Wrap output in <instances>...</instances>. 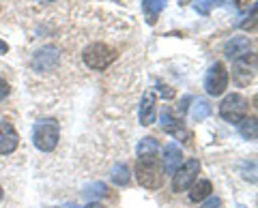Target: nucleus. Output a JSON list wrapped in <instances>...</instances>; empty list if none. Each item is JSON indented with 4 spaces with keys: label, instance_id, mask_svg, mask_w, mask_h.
<instances>
[{
    "label": "nucleus",
    "instance_id": "f257e3e1",
    "mask_svg": "<svg viewBox=\"0 0 258 208\" xmlns=\"http://www.w3.org/2000/svg\"><path fill=\"white\" fill-rule=\"evenodd\" d=\"M136 180L144 189H159L164 178V167L157 157H140L136 161Z\"/></svg>",
    "mask_w": 258,
    "mask_h": 208
},
{
    "label": "nucleus",
    "instance_id": "f03ea898",
    "mask_svg": "<svg viewBox=\"0 0 258 208\" xmlns=\"http://www.w3.org/2000/svg\"><path fill=\"white\" fill-rule=\"evenodd\" d=\"M60 138V127L54 118H43L32 127V144L41 153H52Z\"/></svg>",
    "mask_w": 258,
    "mask_h": 208
},
{
    "label": "nucleus",
    "instance_id": "7ed1b4c3",
    "mask_svg": "<svg viewBox=\"0 0 258 208\" xmlns=\"http://www.w3.org/2000/svg\"><path fill=\"white\" fill-rule=\"evenodd\" d=\"M82 58H84L88 69L103 71L116 60V50L114 47H110V45H106V43H91L82 52Z\"/></svg>",
    "mask_w": 258,
    "mask_h": 208
},
{
    "label": "nucleus",
    "instance_id": "20e7f679",
    "mask_svg": "<svg viewBox=\"0 0 258 208\" xmlns=\"http://www.w3.org/2000/svg\"><path fill=\"white\" fill-rule=\"evenodd\" d=\"M247 114V99L239 92H230L228 97H224V101L220 103V116L226 123H239L243 121Z\"/></svg>",
    "mask_w": 258,
    "mask_h": 208
},
{
    "label": "nucleus",
    "instance_id": "39448f33",
    "mask_svg": "<svg viewBox=\"0 0 258 208\" xmlns=\"http://www.w3.org/2000/svg\"><path fill=\"white\" fill-rule=\"evenodd\" d=\"M200 172V163L198 159H187L185 163H181V167L172 174V191L174 193H181V191H187L198 178Z\"/></svg>",
    "mask_w": 258,
    "mask_h": 208
},
{
    "label": "nucleus",
    "instance_id": "423d86ee",
    "mask_svg": "<svg viewBox=\"0 0 258 208\" xmlns=\"http://www.w3.org/2000/svg\"><path fill=\"white\" fill-rule=\"evenodd\" d=\"M226 88H228V69L224 62H215L205 75V90L211 97H220Z\"/></svg>",
    "mask_w": 258,
    "mask_h": 208
},
{
    "label": "nucleus",
    "instance_id": "0eeeda50",
    "mask_svg": "<svg viewBox=\"0 0 258 208\" xmlns=\"http://www.w3.org/2000/svg\"><path fill=\"white\" fill-rule=\"evenodd\" d=\"M224 54L228 56L230 60H239V58H245V56L252 54V41L243 35H237L232 37L228 43L224 45Z\"/></svg>",
    "mask_w": 258,
    "mask_h": 208
},
{
    "label": "nucleus",
    "instance_id": "6e6552de",
    "mask_svg": "<svg viewBox=\"0 0 258 208\" xmlns=\"http://www.w3.org/2000/svg\"><path fill=\"white\" fill-rule=\"evenodd\" d=\"M183 163V150L176 142H170L164 146V157H161V167L166 170V174H174Z\"/></svg>",
    "mask_w": 258,
    "mask_h": 208
},
{
    "label": "nucleus",
    "instance_id": "1a4fd4ad",
    "mask_svg": "<svg viewBox=\"0 0 258 208\" xmlns=\"http://www.w3.org/2000/svg\"><path fill=\"white\" fill-rule=\"evenodd\" d=\"M20 144V135L11 123H0V155H11Z\"/></svg>",
    "mask_w": 258,
    "mask_h": 208
},
{
    "label": "nucleus",
    "instance_id": "9d476101",
    "mask_svg": "<svg viewBox=\"0 0 258 208\" xmlns=\"http://www.w3.org/2000/svg\"><path fill=\"white\" fill-rule=\"evenodd\" d=\"M58 56H60L58 47L56 45H45L35 54V58H32V67H35L37 71H47V69H52L56 62H58Z\"/></svg>",
    "mask_w": 258,
    "mask_h": 208
},
{
    "label": "nucleus",
    "instance_id": "9b49d317",
    "mask_svg": "<svg viewBox=\"0 0 258 208\" xmlns=\"http://www.w3.org/2000/svg\"><path fill=\"white\" fill-rule=\"evenodd\" d=\"M155 123V92L147 90L140 101V125L149 127Z\"/></svg>",
    "mask_w": 258,
    "mask_h": 208
},
{
    "label": "nucleus",
    "instance_id": "f8f14e48",
    "mask_svg": "<svg viewBox=\"0 0 258 208\" xmlns=\"http://www.w3.org/2000/svg\"><path fill=\"white\" fill-rule=\"evenodd\" d=\"M161 129H164L166 133H170V135H174V138H185V127H183V121L181 118H176V116H172V112L170 110H164L161 112Z\"/></svg>",
    "mask_w": 258,
    "mask_h": 208
},
{
    "label": "nucleus",
    "instance_id": "ddd939ff",
    "mask_svg": "<svg viewBox=\"0 0 258 208\" xmlns=\"http://www.w3.org/2000/svg\"><path fill=\"white\" fill-rule=\"evenodd\" d=\"M166 7V0H142V11H144V18L151 26H155L157 20H159V13L164 11Z\"/></svg>",
    "mask_w": 258,
    "mask_h": 208
},
{
    "label": "nucleus",
    "instance_id": "4468645a",
    "mask_svg": "<svg viewBox=\"0 0 258 208\" xmlns=\"http://www.w3.org/2000/svg\"><path fill=\"white\" fill-rule=\"evenodd\" d=\"M189 189H191L189 191V199H191V202H203V199H207L209 195H211V191H213L211 180H207V178L196 180Z\"/></svg>",
    "mask_w": 258,
    "mask_h": 208
},
{
    "label": "nucleus",
    "instance_id": "2eb2a0df",
    "mask_svg": "<svg viewBox=\"0 0 258 208\" xmlns=\"http://www.w3.org/2000/svg\"><path fill=\"white\" fill-rule=\"evenodd\" d=\"M110 178H112V182H114V185L127 187L129 180H132V174H129V165H127V163H116L114 167H112Z\"/></svg>",
    "mask_w": 258,
    "mask_h": 208
},
{
    "label": "nucleus",
    "instance_id": "dca6fc26",
    "mask_svg": "<svg viewBox=\"0 0 258 208\" xmlns=\"http://www.w3.org/2000/svg\"><path fill=\"white\" fill-rule=\"evenodd\" d=\"M136 153H138V159L140 157H157L159 153V142L155 138H142L138 148H136Z\"/></svg>",
    "mask_w": 258,
    "mask_h": 208
},
{
    "label": "nucleus",
    "instance_id": "f3484780",
    "mask_svg": "<svg viewBox=\"0 0 258 208\" xmlns=\"http://www.w3.org/2000/svg\"><path fill=\"white\" fill-rule=\"evenodd\" d=\"M209 116H211V106H209L205 99L194 101V106H191V121L203 123L205 118H209Z\"/></svg>",
    "mask_w": 258,
    "mask_h": 208
},
{
    "label": "nucleus",
    "instance_id": "a211bd4d",
    "mask_svg": "<svg viewBox=\"0 0 258 208\" xmlns=\"http://www.w3.org/2000/svg\"><path fill=\"white\" fill-rule=\"evenodd\" d=\"M239 127V133L243 135L245 140H256V131H258V127H256V118H243V121H239L237 123Z\"/></svg>",
    "mask_w": 258,
    "mask_h": 208
},
{
    "label": "nucleus",
    "instance_id": "6ab92c4d",
    "mask_svg": "<svg viewBox=\"0 0 258 208\" xmlns=\"http://www.w3.org/2000/svg\"><path fill=\"white\" fill-rule=\"evenodd\" d=\"M84 195L86 197H106L108 195V187L103 182H91L84 187Z\"/></svg>",
    "mask_w": 258,
    "mask_h": 208
},
{
    "label": "nucleus",
    "instance_id": "aec40b11",
    "mask_svg": "<svg viewBox=\"0 0 258 208\" xmlns=\"http://www.w3.org/2000/svg\"><path fill=\"white\" fill-rule=\"evenodd\" d=\"M220 197H215V195H209L207 199H203L200 202V208H220Z\"/></svg>",
    "mask_w": 258,
    "mask_h": 208
},
{
    "label": "nucleus",
    "instance_id": "412c9836",
    "mask_svg": "<svg viewBox=\"0 0 258 208\" xmlns=\"http://www.w3.org/2000/svg\"><path fill=\"white\" fill-rule=\"evenodd\" d=\"M9 92H11V86H9V82H5V79L0 77V101H5L7 97H9Z\"/></svg>",
    "mask_w": 258,
    "mask_h": 208
},
{
    "label": "nucleus",
    "instance_id": "4be33fe9",
    "mask_svg": "<svg viewBox=\"0 0 258 208\" xmlns=\"http://www.w3.org/2000/svg\"><path fill=\"white\" fill-rule=\"evenodd\" d=\"M215 3V0H198L196 3V9L200 13H209V9H211V5Z\"/></svg>",
    "mask_w": 258,
    "mask_h": 208
},
{
    "label": "nucleus",
    "instance_id": "5701e85b",
    "mask_svg": "<svg viewBox=\"0 0 258 208\" xmlns=\"http://www.w3.org/2000/svg\"><path fill=\"white\" fill-rule=\"evenodd\" d=\"M84 208H108V206H103V204H99V202H88Z\"/></svg>",
    "mask_w": 258,
    "mask_h": 208
},
{
    "label": "nucleus",
    "instance_id": "b1692460",
    "mask_svg": "<svg viewBox=\"0 0 258 208\" xmlns=\"http://www.w3.org/2000/svg\"><path fill=\"white\" fill-rule=\"evenodd\" d=\"M7 52H9V45H7L3 39H0V54H7Z\"/></svg>",
    "mask_w": 258,
    "mask_h": 208
},
{
    "label": "nucleus",
    "instance_id": "393cba45",
    "mask_svg": "<svg viewBox=\"0 0 258 208\" xmlns=\"http://www.w3.org/2000/svg\"><path fill=\"white\" fill-rule=\"evenodd\" d=\"M187 101H189V97H185V99H183V103H187ZM179 110H181V114H183V112H185V106H179Z\"/></svg>",
    "mask_w": 258,
    "mask_h": 208
},
{
    "label": "nucleus",
    "instance_id": "a878e982",
    "mask_svg": "<svg viewBox=\"0 0 258 208\" xmlns=\"http://www.w3.org/2000/svg\"><path fill=\"white\" fill-rule=\"evenodd\" d=\"M60 208H80V206H76V204H67V206H60Z\"/></svg>",
    "mask_w": 258,
    "mask_h": 208
},
{
    "label": "nucleus",
    "instance_id": "bb28decb",
    "mask_svg": "<svg viewBox=\"0 0 258 208\" xmlns=\"http://www.w3.org/2000/svg\"><path fill=\"white\" fill-rule=\"evenodd\" d=\"M245 3H247V0H237V5H239V7H243Z\"/></svg>",
    "mask_w": 258,
    "mask_h": 208
},
{
    "label": "nucleus",
    "instance_id": "cd10ccee",
    "mask_svg": "<svg viewBox=\"0 0 258 208\" xmlns=\"http://www.w3.org/2000/svg\"><path fill=\"white\" fill-rule=\"evenodd\" d=\"M3 197H5V191H3V187H0V202H3Z\"/></svg>",
    "mask_w": 258,
    "mask_h": 208
},
{
    "label": "nucleus",
    "instance_id": "c85d7f7f",
    "mask_svg": "<svg viewBox=\"0 0 258 208\" xmlns=\"http://www.w3.org/2000/svg\"><path fill=\"white\" fill-rule=\"evenodd\" d=\"M39 3H54V0H39Z\"/></svg>",
    "mask_w": 258,
    "mask_h": 208
},
{
    "label": "nucleus",
    "instance_id": "c756f323",
    "mask_svg": "<svg viewBox=\"0 0 258 208\" xmlns=\"http://www.w3.org/2000/svg\"><path fill=\"white\" fill-rule=\"evenodd\" d=\"M237 208H245V206H237Z\"/></svg>",
    "mask_w": 258,
    "mask_h": 208
}]
</instances>
